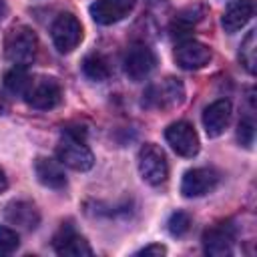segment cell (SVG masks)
<instances>
[{
    "mask_svg": "<svg viewBox=\"0 0 257 257\" xmlns=\"http://www.w3.org/2000/svg\"><path fill=\"white\" fill-rule=\"evenodd\" d=\"M8 108H10V104H8L6 96L0 92V114H6V112H8Z\"/></svg>",
    "mask_w": 257,
    "mask_h": 257,
    "instance_id": "obj_26",
    "label": "cell"
},
{
    "mask_svg": "<svg viewBox=\"0 0 257 257\" xmlns=\"http://www.w3.org/2000/svg\"><path fill=\"white\" fill-rule=\"evenodd\" d=\"M255 48H257V32L255 30H249L247 36L243 38L241 46H239V62L243 64V68L249 74H255V64H257Z\"/></svg>",
    "mask_w": 257,
    "mask_h": 257,
    "instance_id": "obj_20",
    "label": "cell"
},
{
    "mask_svg": "<svg viewBox=\"0 0 257 257\" xmlns=\"http://www.w3.org/2000/svg\"><path fill=\"white\" fill-rule=\"evenodd\" d=\"M165 139L171 145V149L177 155H181V157L191 159V157H195L199 153V137H197V131L187 120H177V122L169 124L167 131H165Z\"/></svg>",
    "mask_w": 257,
    "mask_h": 257,
    "instance_id": "obj_8",
    "label": "cell"
},
{
    "mask_svg": "<svg viewBox=\"0 0 257 257\" xmlns=\"http://www.w3.org/2000/svg\"><path fill=\"white\" fill-rule=\"evenodd\" d=\"M167 229H169V233H171L173 237H183V235H187L189 229H191V215L185 213V211H175V213L169 217V221H167Z\"/></svg>",
    "mask_w": 257,
    "mask_h": 257,
    "instance_id": "obj_21",
    "label": "cell"
},
{
    "mask_svg": "<svg viewBox=\"0 0 257 257\" xmlns=\"http://www.w3.org/2000/svg\"><path fill=\"white\" fill-rule=\"evenodd\" d=\"M201 18H203V12H201L199 6L187 8V10H183V12L177 14V18H175V22H173V28H175V30H181V32H187V30H191V26H195Z\"/></svg>",
    "mask_w": 257,
    "mask_h": 257,
    "instance_id": "obj_22",
    "label": "cell"
},
{
    "mask_svg": "<svg viewBox=\"0 0 257 257\" xmlns=\"http://www.w3.org/2000/svg\"><path fill=\"white\" fill-rule=\"evenodd\" d=\"M229 120H231V102L227 98H217L203 110V126L207 137L211 139L221 137Z\"/></svg>",
    "mask_w": 257,
    "mask_h": 257,
    "instance_id": "obj_13",
    "label": "cell"
},
{
    "mask_svg": "<svg viewBox=\"0 0 257 257\" xmlns=\"http://www.w3.org/2000/svg\"><path fill=\"white\" fill-rule=\"evenodd\" d=\"M255 14V0H231L227 4V8L223 10L221 16V24L225 28V32L233 34L237 30H241Z\"/></svg>",
    "mask_w": 257,
    "mask_h": 257,
    "instance_id": "obj_14",
    "label": "cell"
},
{
    "mask_svg": "<svg viewBox=\"0 0 257 257\" xmlns=\"http://www.w3.org/2000/svg\"><path fill=\"white\" fill-rule=\"evenodd\" d=\"M82 72L86 78L94 80V82H104L108 76H110V66H108V60L98 54V52H92V54H86L84 60H82Z\"/></svg>",
    "mask_w": 257,
    "mask_h": 257,
    "instance_id": "obj_18",
    "label": "cell"
},
{
    "mask_svg": "<svg viewBox=\"0 0 257 257\" xmlns=\"http://www.w3.org/2000/svg\"><path fill=\"white\" fill-rule=\"evenodd\" d=\"M167 253V249L163 247V245H147V247H143L141 251H139V255H157V257H161V255H165Z\"/></svg>",
    "mask_w": 257,
    "mask_h": 257,
    "instance_id": "obj_25",
    "label": "cell"
},
{
    "mask_svg": "<svg viewBox=\"0 0 257 257\" xmlns=\"http://www.w3.org/2000/svg\"><path fill=\"white\" fill-rule=\"evenodd\" d=\"M139 173H141L143 181L153 185V187H159L167 181L169 163H167L165 153L157 145L147 143V145L141 147V151H139Z\"/></svg>",
    "mask_w": 257,
    "mask_h": 257,
    "instance_id": "obj_5",
    "label": "cell"
},
{
    "mask_svg": "<svg viewBox=\"0 0 257 257\" xmlns=\"http://www.w3.org/2000/svg\"><path fill=\"white\" fill-rule=\"evenodd\" d=\"M38 50L36 32L26 24H14L4 38V56L14 66H28Z\"/></svg>",
    "mask_w": 257,
    "mask_h": 257,
    "instance_id": "obj_2",
    "label": "cell"
},
{
    "mask_svg": "<svg viewBox=\"0 0 257 257\" xmlns=\"http://www.w3.org/2000/svg\"><path fill=\"white\" fill-rule=\"evenodd\" d=\"M20 245V237L14 229L0 225V253H12Z\"/></svg>",
    "mask_w": 257,
    "mask_h": 257,
    "instance_id": "obj_23",
    "label": "cell"
},
{
    "mask_svg": "<svg viewBox=\"0 0 257 257\" xmlns=\"http://www.w3.org/2000/svg\"><path fill=\"white\" fill-rule=\"evenodd\" d=\"M183 100H185V86L175 76H167L151 84L143 94V104L147 108H159V110L175 108Z\"/></svg>",
    "mask_w": 257,
    "mask_h": 257,
    "instance_id": "obj_3",
    "label": "cell"
},
{
    "mask_svg": "<svg viewBox=\"0 0 257 257\" xmlns=\"http://www.w3.org/2000/svg\"><path fill=\"white\" fill-rule=\"evenodd\" d=\"M6 187H8V179H6V173L0 169V193L6 191Z\"/></svg>",
    "mask_w": 257,
    "mask_h": 257,
    "instance_id": "obj_27",
    "label": "cell"
},
{
    "mask_svg": "<svg viewBox=\"0 0 257 257\" xmlns=\"http://www.w3.org/2000/svg\"><path fill=\"white\" fill-rule=\"evenodd\" d=\"M124 72L131 80H145L157 66V56L147 44H133L124 54Z\"/></svg>",
    "mask_w": 257,
    "mask_h": 257,
    "instance_id": "obj_7",
    "label": "cell"
},
{
    "mask_svg": "<svg viewBox=\"0 0 257 257\" xmlns=\"http://www.w3.org/2000/svg\"><path fill=\"white\" fill-rule=\"evenodd\" d=\"M6 221H10L12 225L20 227V229H26V231H32L38 227L40 223V213L38 209L30 203V201H12L6 205Z\"/></svg>",
    "mask_w": 257,
    "mask_h": 257,
    "instance_id": "obj_16",
    "label": "cell"
},
{
    "mask_svg": "<svg viewBox=\"0 0 257 257\" xmlns=\"http://www.w3.org/2000/svg\"><path fill=\"white\" fill-rule=\"evenodd\" d=\"M50 36H52V44L58 52L62 54H68L72 52L80 40H82V24L80 20L70 14V12H64L60 14L54 22H52V28H50Z\"/></svg>",
    "mask_w": 257,
    "mask_h": 257,
    "instance_id": "obj_6",
    "label": "cell"
},
{
    "mask_svg": "<svg viewBox=\"0 0 257 257\" xmlns=\"http://www.w3.org/2000/svg\"><path fill=\"white\" fill-rule=\"evenodd\" d=\"M203 251L211 257H225L233 251V231L227 225L207 229L203 233Z\"/></svg>",
    "mask_w": 257,
    "mask_h": 257,
    "instance_id": "obj_15",
    "label": "cell"
},
{
    "mask_svg": "<svg viewBox=\"0 0 257 257\" xmlns=\"http://www.w3.org/2000/svg\"><path fill=\"white\" fill-rule=\"evenodd\" d=\"M58 161L62 167L72 171H88L94 165V155L84 143V131L80 128H66L62 141L56 147Z\"/></svg>",
    "mask_w": 257,
    "mask_h": 257,
    "instance_id": "obj_1",
    "label": "cell"
},
{
    "mask_svg": "<svg viewBox=\"0 0 257 257\" xmlns=\"http://www.w3.org/2000/svg\"><path fill=\"white\" fill-rule=\"evenodd\" d=\"M237 139L243 147L251 149L253 147V139H255V124H253V118H243L237 126Z\"/></svg>",
    "mask_w": 257,
    "mask_h": 257,
    "instance_id": "obj_24",
    "label": "cell"
},
{
    "mask_svg": "<svg viewBox=\"0 0 257 257\" xmlns=\"http://www.w3.org/2000/svg\"><path fill=\"white\" fill-rule=\"evenodd\" d=\"M6 12H8V6H6V0H0V20L6 16Z\"/></svg>",
    "mask_w": 257,
    "mask_h": 257,
    "instance_id": "obj_28",
    "label": "cell"
},
{
    "mask_svg": "<svg viewBox=\"0 0 257 257\" xmlns=\"http://www.w3.org/2000/svg\"><path fill=\"white\" fill-rule=\"evenodd\" d=\"M24 100L38 110H50L62 100V86L54 76H36L30 80Z\"/></svg>",
    "mask_w": 257,
    "mask_h": 257,
    "instance_id": "obj_4",
    "label": "cell"
},
{
    "mask_svg": "<svg viewBox=\"0 0 257 257\" xmlns=\"http://www.w3.org/2000/svg\"><path fill=\"white\" fill-rule=\"evenodd\" d=\"M52 245H54V251L58 255H66V257L92 255V247L88 245V241L82 235H78L74 231L72 225H62L60 231L54 235Z\"/></svg>",
    "mask_w": 257,
    "mask_h": 257,
    "instance_id": "obj_12",
    "label": "cell"
},
{
    "mask_svg": "<svg viewBox=\"0 0 257 257\" xmlns=\"http://www.w3.org/2000/svg\"><path fill=\"white\" fill-rule=\"evenodd\" d=\"M34 173H36V179L48 189H64L66 187V175H64L60 161H54L48 157H38L34 161Z\"/></svg>",
    "mask_w": 257,
    "mask_h": 257,
    "instance_id": "obj_17",
    "label": "cell"
},
{
    "mask_svg": "<svg viewBox=\"0 0 257 257\" xmlns=\"http://www.w3.org/2000/svg\"><path fill=\"white\" fill-rule=\"evenodd\" d=\"M30 80H32V76L28 74L26 66H14L4 74V86L8 88V92L20 94V96H24V92L28 90Z\"/></svg>",
    "mask_w": 257,
    "mask_h": 257,
    "instance_id": "obj_19",
    "label": "cell"
},
{
    "mask_svg": "<svg viewBox=\"0 0 257 257\" xmlns=\"http://www.w3.org/2000/svg\"><path fill=\"white\" fill-rule=\"evenodd\" d=\"M219 185V173L211 167L189 169L181 181V193L185 197H203Z\"/></svg>",
    "mask_w": 257,
    "mask_h": 257,
    "instance_id": "obj_9",
    "label": "cell"
},
{
    "mask_svg": "<svg viewBox=\"0 0 257 257\" xmlns=\"http://www.w3.org/2000/svg\"><path fill=\"white\" fill-rule=\"evenodd\" d=\"M175 60L185 70H197V68H203L205 64H209L211 50H209L207 44L189 38V40H183L181 44H177V48H175Z\"/></svg>",
    "mask_w": 257,
    "mask_h": 257,
    "instance_id": "obj_11",
    "label": "cell"
},
{
    "mask_svg": "<svg viewBox=\"0 0 257 257\" xmlns=\"http://www.w3.org/2000/svg\"><path fill=\"white\" fill-rule=\"evenodd\" d=\"M135 8V0H94L90 4V16L96 24L110 26L126 18Z\"/></svg>",
    "mask_w": 257,
    "mask_h": 257,
    "instance_id": "obj_10",
    "label": "cell"
}]
</instances>
